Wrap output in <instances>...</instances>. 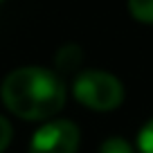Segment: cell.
<instances>
[{
  "instance_id": "obj_6",
  "label": "cell",
  "mask_w": 153,
  "mask_h": 153,
  "mask_svg": "<svg viewBox=\"0 0 153 153\" xmlns=\"http://www.w3.org/2000/svg\"><path fill=\"white\" fill-rule=\"evenodd\" d=\"M99 153H133V149L124 137H108L101 144Z\"/></svg>"
},
{
  "instance_id": "obj_7",
  "label": "cell",
  "mask_w": 153,
  "mask_h": 153,
  "mask_svg": "<svg viewBox=\"0 0 153 153\" xmlns=\"http://www.w3.org/2000/svg\"><path fill=\"white\" fill-rule=\"evenodd\" d=\"M137 144L142 153H153V120H149L142 126V131L137 135Z\"/></svg>"
},
{
  "instance_id": "obj_3",
  "label": "cell",
  "mask_w": 153,
  "mask_h": 153,
  "mask_svg": "<svg viewBox=\"0 0 153 153\" xmlns=\"http://www.w3.org/2000/svg\"><path fill=\"white\" fill-rule=\"evenodd\" d=\"M79 128L70 120L48 122L34 133L29 153H76Z\"/></svg>"
},
{
  "instance_id": "obj_2",
  "label": "cell",
  "mask_w": 153,
  "mask_h": 153,
  "mask_svg": "<svg viewBox=\"0 0 153 153\" xmlns=\"http://www.w3.org/2000/svg\"><path fill=\"white\" fill-rule=\"evenodd\" d=\"M72 92L86 108L113 110L124 101V88L120 79L101 70H86L74 79Z\"/></svg>"
},
{
  "instance_id": "obj_8",
  "label": "cell",
  "mask_w": 153,
  "mask_h": 153,
  "mask_svg": "<svg viewBox=\"0 0 153 153\" xmlns=\"http://www.w3.org/2000/svg\"><path fill=\"white\" fill-rule=\"evenodd\" d=\"M11 133H14V131H11V124L5 120V117H2V115H0V153L5 151L7 146H9Z\"/></svg>"
},
{
  "instance_id": "obj_5",
  "label": "cell",
  "mask_w": 153,
  "mask_h": 153,
  "mask_svg": "<svg viewBox=\"0 0 153 153\" xmlns=\"http://www.w3.org/2000/svg\"><path fill=\"white\" fill-rule=\"evenodd\" d=\"M79 61H81V52H79V48H74V45H68V48H63L61 52L56 54V65L61 68V70H72V68L79 65Z\"/></svg>"
},
{
  "instance_id": "obj_1",
  "label": "cell",
  "mask_w": 153,
  "mask_h": 153,
  "mask_svg": "<svg viewBox=\"0 0 153 153\" xmlns=\"http://www.w3.org/2000/svg\"><path fill=\"white\" fill-rule=\"evenodd\" d=\"M2 101L23 120H48L65 104V88L45 68H18L2 81Z\"/></svg>"
},
{
  "instance_id": "obj_4",
  "label": "cell",
  "mask_w": 153,
  "mask_h": 153,
  "mask_svg": "<svg viewBox=\"0 0 153 153\" xmlns=\"http://www.w3.org/2000/svg\"><path fill=\"white\" fill-rule=\"evenodd\" d=\"M128 11L142 23H153V0H128Z\"/></svg>"
}]
</instances>
